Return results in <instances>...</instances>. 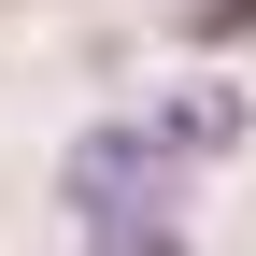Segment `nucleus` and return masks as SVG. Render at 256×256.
I'll use <instances>...</instances> for the list:
<instances>
[{"label": "nucleus", "mask_w": 256, "mask_h": 256, "mask_svg": "<svg viewBox=\"0 0 256 256\" xmlns=\"http://www.w3.org/2000/svg\"><path fill=\"white\" fill-rule=\"evenodd\" d=\"M86 256H185V228H86Z\"/></svg>", "instance_id": "obj_3"}, {"label": "nucleus", "mask_w": 256, "mask_h": 256, "mask_svg": "<svg viewBox=\"0 0 256 256\" xmlns=\"http://www.w3.org/2000/svg\"><path fill=\"white\" fill-rule=\"evenodd\" d=\"M185 28H200V43H242V28H256V0H185Z\"/></svg>", "instance_id": "obj_4"}, {"label": "nucleus", "mask_w": 256, "mask_h": 256, "mask_svg": "<svg viewBox=\"0 0 256 256\" xmlns=\"http://www.w3.org/2000/svg\"><path fill=\"white\" fill-rule=\"evenodd\" d=\"M57 200H72L86 228H185V156L156 142L142 114H114V128H86V142H72Z\"/></svg>", "instance_id": "obj_1"}, {"label": "nucleus", "mask_w": 256, "mask_h": 256, "mask_svg": "<svg viewBox=\"0 0 256 256\" xmlns=\"http://www.w3.org/2000/svg\"><path fill=\"white\" fill-rule=\"evenodd\" d=\"M142 128H156V142L185 156V171H200V156H242V128H256V114L228 100V86H185V100H156Z\"/></svg>", "instance_id": "obj_2"}]
</instances>
